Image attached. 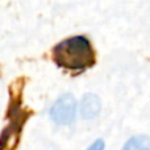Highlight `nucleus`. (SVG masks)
Returning <instances> with one entry per match:
<instances>
[{
    "label": "nucleus",
    "instance_id": "1",
    "mask_svg": "<svg viewBox=\"0 0 150 150\" xmlns=\"http://www.w3.org/2000/svg\"><path fill=\"white\" fill-rule=\"evenodd\" d=\"M53 58L59 67L83 71L95 65V53L90 41L83 36L67 38L54 47Z\"/></svg>",
    "mask_w": 150,
    "mask_h": 150
},
{
    "label": "nucleus",
    "instance_id": "2",
    "mask_svg": "<svg viewBox=\"0 0 150 150\" xmlns=\"http://www.w3.org/2000/svg\"><path fill=\"white\" fill-rule=\"evenodd\" d=\"M75 112H76V103L74 96L66 93L54 103L52 108V117L57 124L69 125L74 121Z\"/></svg>",
    "mask_w": 150,
    "mask_h": 150
},
{
    "label": "nucleus",
    "instance_id": "3",
    "mask_svg": "<svg viewBox=\"0 0 150 150\" xmlns=\"http://www.w3.org/2000/svg\"><path fill=\"white\" fill-rule=\"evenodd\" d=\"M101 108V103L100 99L98 98L93 93H88L83 98L82 100V105H80V111H82V115L86 117V119H92L96 115L100 112Z\"/></svg>",
    "mask_w": 150,
    "mask_h": 150
},
{
    "label": "nucleus",
    "instance_id": "4",
    "mask_svg": "<svg viewBox=\"0 0 150 150\" xmlns=\"http://www.w3.org/2000/svg\"><path fill=\"white\" fill-rule=\"evenodd\" d=\"M122 150H150V138L146 136H137L130 138Z\"/></svg>",
    "mask_w": 150,
    "mask_h": 150
},
{
    "label": "nucleus",
    "instance_id": "5",
    "mask_svg": "<svg viewBox=\"0 0 150 150\" xmlns=\"http://www.w3.org/2000/svg\"><path fill=\"white\" fill-rule=\"evenodd\" d=\"M104 149V142L101 140H98L92 144L87 150H103Z\"/></svg>",
    "mask_w": 150,
    "mask_h": 150
}]
</instances>
